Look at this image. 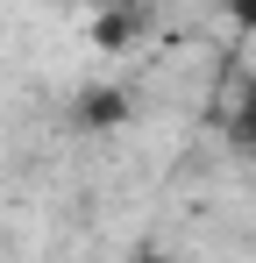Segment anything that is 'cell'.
I'll return each mask as SVG.
<instances>
[{"label": "cell", "instance_id": "3957f363", "mask_svg": "<svg viewBox=\"0 0 256 263\" xmlns=\"http://www.w3.org/2000/svg\"><path fill=\"white\" fill-rule=\"evenodd\" d=\"M221 7H228V22H235V29H256V0H221Z\"/></svg>", "mask_w": 256, "mask_h": 263}, {"label": "cell", "instance_id": "277c9868", "mask_svg": "<svg viewBox=\"0 0 256 263\" xmlns=\"http://www.w3.org/2000/svg\"><path fill=\"white\" fill-rule=\"evenodd\" d=\"M135 263H178V256H171V249H142Z\"/></svg>", "mask_w": 256, "mask_h": 263}, {"label": "cell", "instance_id": "7a4b0ae2", "mask_svg": "<svg viewBox=\"0 0 256 263\" xmlns=\"http://www.w3.org/2000/svg\"><path fill=\"white\" fill-rule=\"evenodd\" d=\"M85 100H93V107H85V121H93V128H107V121H121V114H128L121 92H85Z\"/></svg>", "mask_w": 256, "mask_h": 263}, {"label": "cell", "instance_id": "6da1fadb", "mask_svg": "<svg viewBox=\"0 0 256 263\" xmlns=\"http://www.w3.org/2000/svg\"><path fill=\"white\" fill-rule=\"evenodd\" d=\"M228 135H235V149H249V157H256V71L242 79L235 107H228Z\"/></svg>", "mask_w": 256, "mask_h": 263}]
</instances>
